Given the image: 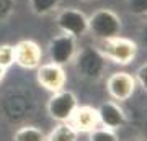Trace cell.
Listing matches in <instances>:
<instances>
[{"mask_svg": "<svg viewBox=\"0 0 147 141\" xmlns=\"http://www.w3.org/2000/svg\"><path fill=\"white\" fill-rule=\"evenodd\" d=\"M134 79H136V84L141 87L144 92H147V63L139 66V69L134 74Z\"/></svg>", "mask_w": 147, "mask_h": 141, "instance_id": "19", "label": "cell"}, {"mask_svg": "<svg viewBox=\"0 0 147 141\" xmlns=\"http://www.w3.org/2000/svg\"><path fill=\"white\" fill-rule=\"evenodd\" d=\"M95 48L105 56L106 61H111V63L119 64V66L131 64L137 56L136 41L121 36V35L108 38V40H101V41L96 43Z\"/></svg>", "mask_w": 147, "mask_h": 141, "instance_id": "1", "label": "cell"}, {"mask_svg": "<svg viewBox=\"0 0 147 141\" xmlns=\"http://www.w3.org/2000/svg\"><path fill=\"white\" fill-rule=\"evenodd\" d=\"M56 25L59 31L70 35L74 38H80L88 33V16L77 8H62L56 16Z\"/></svg>", "mask_w": 147, "mask_h": 141, "instance_id": "5", "label": "cell"}, {"mask_svg": "<svg viewBox=\"0 0 147 141\" xmlns=\"http://www.w3.org/2000/svg\"><path fill=\"white\" fill-rule=\"evenodd\" d=\"M100 126L110 128V130H119L126 123V113L119 107V102L115 100H106L96 108Z\"/></svg>", "mask_w": 147, "mask_h": 141, "instance_id": "10", "label": "cell"}, {"mask_svg": "<svg viewBox=\"0 0 147 141\" xmlns=\"http://www.w3.org/2000/svg\"><path fill=\"white\" fill-rule=\"evenodd\" d=\"M62 0H30V8L36 16H46L53 13Z\"/></svg>", "mask_w": 147, "mask_h": 141, "instance_id": "14", "label": "cell"}, {"mask_svg": "<svg viewBox=\"0 0 147 141\" xmlns=\"http://www.w3.org/2000/svg\"><path fill=\"white\" fill-rule=\"evenodd\" d=\"M139 40H141V44L147 49V21H144L139 28Z\"/></svg>", "mask_w": 147, "mask_h": 141, "instance_id": "20", "label": "cell"}, {"mask_svg": "<svg viewBox=\"0 0 147 141\" xmlns=\"http://www.w3.org/2000/svg\"><path fill=\"white\" fill-rule=\"evenodd\" d=\"M88 141H119L115 130L105 128V126H96L95 130L88 133Z\"/></svg>", "mask_w": 147, "mask_h": 141, "instance_id": "15", "label": "cell"}, {"mask_svg": "<svg viewBox=\"0 0 147 141\" xmlns=\"http://www.w3.org/2000/svg\"><path fill=\"white\" fill-rule=\"evenodd\" d=\"M69 123L72 125L74 130H77L79 133H90L96 126H100L96 108L90 107V105H79L75 108V112L72 113Z\"/></svg>", "mask_w": 147, "mask_h": 141, "instance_id": "11", "label": "cell"}, {"mask_svg": "<svg viewBox=\"0 0 147 141\" xmlns=\"http://www.w3.org/2000/svg\"><path fill=\"white\" fill-rule=\"evenodd\" d=\"M15 10V0H0V23H5Z\"/></svg>", "mask_w": 147, "mask_h": 141, "instance_id": "18", "label": "cell"}, {"mask_svg": "<svg viewBox=\"0 0 147 141\" xmlns=\"http://www.w3.org/2000/svg\"><path fill=\"white\" fill-rule=\"evenodd\" d=\"M13 141H46V133L38 126L25 125L15 131Z\"/></svg>", "mask_w": 147, "mask_h": 141, "instance_id": "13", "label": "cell"}, {"mask_svg": "<svg viewBox=\"0 0 147 141\" xmlns=\"http://www.w3.org/2000/svg\"><path fill=\"white\" fill-rule=\"evenodd\" d=\"M15 64V51L11 44H0V66L8 69Z\"/></svg>", "mask_w": 147, "mask_h": 141, "instance_id": "17", "label": "cell"}, {"mask_svg": "<svg viewBox=\"0 0 147 141\" xmlns=\"http://www.w3.org/2000/svg\"><path fill=\"white\" fill-rule=\"evenodd\" d=\"M123 23L119 15L111 8H98L88 16V33L98 41L121 35Z\"/></svg>", "mask_w": 147, "mask_h": 141, "instance_id": "3", "label": "cell"}, {"mask_svg": "<svg viewBox=\"0 0 147 141\" xmlns=\"http://www.w3.org/2000/svg\"><path fill=\"white\" fill-rule=\"evenodd\" d=\"M7 71H8V69H5V67H2V66H0V84H2V80H3V79H5Z\"/></svg>", "mask_w": 147, "mask_h": 141, "instance_id": "21", "label": "cell"}, {"mask_svg": "<svg viewBox=\"0 0 147 141\" xmlns=\"http://www.w3.org/2000/svg\"><path fill=\"white\" fill-rule=\"evenodd\" d=\"M15 64L23 69H38L42 61V49L33 40H21L13 46Z\"/></svg>", "mask_w": 147, "mask_h": 141, "instance_id": "9", "label": "cell"}, {"mask_svg": "<svg viewBox=\"0 0 147 141\" xmlns=\"http://www.w3.org/2000/svg\"><path fill=\"white\" fill-rule=\"evenodd\" d=\"M36 80L41 87H44L49 92H57L65 87L67 76H65L64 67L59 64L41 63L36 69Z\"/></svg>", "mask_w": 147, "mask_h": 141, "instance_id": "8", "label": "cell"}, {"mask_svg": "<svg viewBox=\"0 0 147 141\" xmlns=\"http://www.w3.org/2000/svg\"><path fill=\"white\" fill-rule=\"evenodd\" d=\"M79 51L77 48V38L61 33L57 36H54L49 44H47V54H49V63L59 64V66H65L70 64L75 58V54Z\"/></svg>", "mask_w": 147, "mask_h": 141, "instance_id": "6", "label": "cell"}, {"mask_svg": "<svg viewBox=\"0 0 147 141\" xmlns=\"http://www.w3.org/2000/svg\"><path fill=\"white\" fill-rule=\"evenodd\" d=\"M79 107V100L77 95L72 90L62 89L57 92H53V95L47 100V113L57 123H65L70 120L72 113L75 112V108Z\"/></svg>", "mask_w": 147, "mask_h": 141, "instance_id": "4", "label": "cell"}, {"mask_svg": "<svg viewBox=\"0 0 147 141\" xmlns=\"http://www.w3.org/2000/svg\"><path fill=\"white\" fill-rule=\"evenodd\" d=\"M126 141H144V140H141V138H137V136H134V138H129V140H126Z\"/></svg>", "mask_w": 147, "mask_h": 141, "instance_id": "22", "label": "cell"}, {"mask_svg": "<svg viewBox=\"0 0 147 141\" xmlns=\"http://www.w3.org/2000/svg\"><path fill=\"white\" fill-rule=\"evenodd\" d=\"M126 8L137 18H147V0H126Z\"/></svg>", "mask_w": 147, "mask_h": 141, "instance_id": "16", "label": "cell"}, {"mask_svg": "<svg viewBox=\"0 0 147 141\" xmlns=\"http://www.w3.org/2000/svg\"><path fill=\"white\" fill-rule=\"evenodd\" d=\"M79 140V131L74 130L72 125L65 123H57L54 126V130L46 135V141H77Z\"/></svg>", "mask_w": 147, "mask_h": 141, "instance_id": "12", "label": "cell"}, {"mask_svg": "<svg viewBox=\"0 0 147 141\" xmlns=\"http://www.w3.org/2000/svg\"><path fill=\"white\" fill-rule=\"evenodd\" d=\"M137 84L134 76L129 72H113L106 79V90L115 102H126L132 97Z\"/></svg>", "mask_w": 147, "mask_h": 141, "instance_id": "7", "label": "cell"}, {"mask_svg": "<svg viewBox=\"0 0 147 141\" xmlns=\"http://www.w3.org/2000/svg\"><path fill=\"white\" fill-rule=\"evenodd\" d=\"M74 66L80 77L87 80H100L106 71V59L95 46H85L77 51Z\"/></svg>", "mask_w": 147, "mask_h": 141, "instance_id": "2", "label": "cell"}]
</instances>
